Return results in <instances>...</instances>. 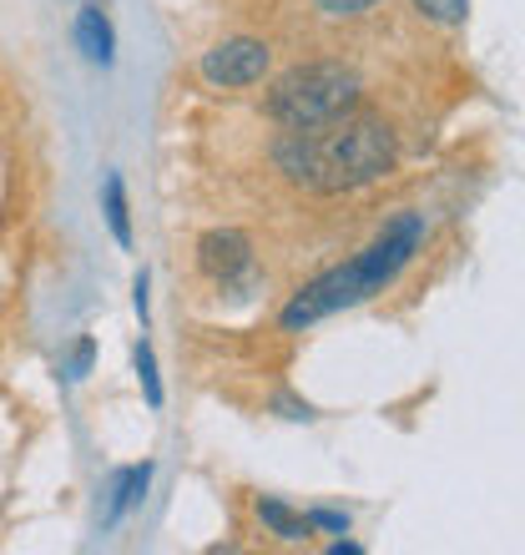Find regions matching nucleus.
I'll list each match as a JSON object with an SVG mask.
<instances>
[{
	"label": "nucleus",
	"mask_w": 525,
	"mask_h": 555,
	"mask_svg": "<svg viewBox=\"0 0 525 555\" xmlns=\"http://www.w3.org/2000/svg\"><path fill=\"white\" fill-rule=\"evenodd\" d=\"M268 66H273V51L258 36H228L213 51H203V81L218 91L258 87L262 76H268Z\"/></svg>",
	"instance_id": "nucleus-4"
},
{
	"label": "nucleus",
	"mask_w": 525,
	"mask_h": 555,
	"mask_svg": "<svg viewBox=\"0 0 525 555\" xmlns=\"http://www.w3.org/2000/svg\"><path fill=\"white\" fill-rule=\"evenodd\" d=\"M197 268L218 288H233L243 273H253V243L238 228H213V233L197 237Z\"/></svg>",
	"instance_id": "nucleus-5"
},
{
	"label": "nucleus",
	"mask_w": 525,
	"mask_h": 555,
	"mask_svg": "<svg viewBox=\"0 0 525 555\" xmlns=\"http://www.w3.org/2000/svg\"><path fill=\"white\" fill-rule=\"evenodd\" d=\"M91 359H97V344H91V338H76V349H72V359H66L61 374H66V379H81L91 369Z\"/></svg>",
	"instance_id": "nucleus-13"
},
{
	"label": "nucleus",
	"mask_w": 525,
	"mask_h": 555,
	"mask_svg": "<svg viewBox=\"0 0 525 555\" xmlns=\"http://www.w3.org/2000/svg\"><path fill=\"white\" fill-rule=\"evenodd\" d=\"M359 91L364 81L344 66V61H304L283 72L262 96V112L278 121V127H319V121H334L344 112L359 106Z\"/></svg>",
	"instance_id": "nucleus-3"
},
{
	"label": "nucleus",
	"mask_w": 525,
	"mask_h": 555,
	"mask_svg": "<svg viewBox=\"0 0 525 555\" xmlns=\"http://www.w3.org/2000/svg\"><path fill=\"white\" fill-rule=\"evenodd\" d=\"M102 207H106V222H112V237L121 248H131V212H127V188H121L117 172H106L102 182Z\"/></svg>",
	"instance_id": "nucleus-9"
},
{
	"label": "nucleus",
	"mask_w": 525,
	"mask_h": 555,
	"mask_svg": "<svg viewBox=\"0 0 525 555\" xmlns=\"http://www.w3.org/2000/svg\"><path fill=\"white\" fill-rule=\"evenodd\" d=\"M420 237H424V222L414 218V212H399L359 258L329 268V273H319L313 283H304V288L293 293L278 323H283L289 334H298V328L329 319L338 308H354V304H364V298H374V293H384L394 278H399V268L420 253Z\"/></svg>",
	"instance_id": "nucleus-2"
},
{
	"label": "nucleus",
	"mask_w": 525,
	"mask_h": 555,
	"mask_svg": "<svg viewBox=\"0 0 525 555\" xmlns=\"http://www.w3.org/2000/svg\"><path fill=\"white\" fill-rule=\"evenodd\" d=\"M424 21H435V26H465L470 15V0H409Z\"/></svg>",
	"instance_id": "nucleus-10"
},
{
	"label": "nucleus",
	"mask_w": 525,
	"mask_h": 555,
	"mask_svg": "<svg viewBox=\"0 0 525 555\" xmlns=\"http://www.w3.org/2000/svg\"><path fill=\"white\" fill-rule=\"evenodd\" d=\"M384 0H313V11L329 15V21H364V15H374Z\"/></svg>",
	"instance_id": "nucleus-12"
},
{
	"label": "nucleus",
	"mask_w": 525,
	"mask_h": 555,
	"mask_svg": "<svg viewBox=\"0 0 525 555\" xmlns=\"http://www.w3.org/2000/svg\"><path fill=\"white\" fill-rule=\"evenodd\" d=\"M146 485H152V465H127V469H117L112 475V500H106V526H117L121 515H131L137 505H142V495H146Z\"/></svg>",
	"instance_id": "nucleus-7"
},
{
	"label": "nucleus",
	"mask_w": 525,
	"mask_h": 555,
	"mask_svg": "<svg viewBox=\"0 0 525 555\" xmlns=\"http://www.w3.org/2000/svg\"><path fill=\"white\" fill-rule=\"evenodd\" d=\"M308 520H313V530H334V535L349 530V515H338V511H313Z\"/></svg>",
	"instance_id": "nucleus-14"
},
{
	"label": "nucleus",
	"mask_w": 525,
	"mask_h": 555,
	"mask_svg": "<svg viewBox=\"0 0 525 555\" xmlns=\"http://www.w3.org/2000/svg\"><path fill=\"white\" fill-rule=\"evenodd\" d=\"M131 293H137V319H142V328H146V273H137Z\"/></svg>",
	"instance_id": "nucleus-15"
},
{
	"label": "nucleus",
	"mask_w": 525,
	"mask_h": 555,
	"mask_svg": "<svg viewBox=\"0 0 525 555\" xmlns=\"http://www.w3.org/2000/svg\"><path fill=\"white\" fill-rule=\"evenodd\" d=\"M137 379H142V395L152 410H162V379H157V359H152V344H137Z\"/></svg>",
	"instance_id": "nucleus-11"
},
{
	"label": "nucleus",
	"mask_w": 525,
	"mask_h": 555,
	"mask_svg": "<svg viewBox=\"0 0 525 555\" xmlns=\"http://www.w3.org/2000/svg\"><path fill=\"white\" fill-rule=\"evenodd\" d=\"M399 157L389 121L364 117L359 106L319 127H283L273 142V167L308 192H349L384 177Z\"/></svg>",
	"instance_id": "nucleus-1"
},
{
	"label": "nucleus",
	"mask_w": 525,
	"mask_h": 555,
	"mask_svg": "<svg viewBox=\"0 0 525 555\" xmlns=\"http://www.w3.org/2000/svg\"><path fill=\"white\" fill-rule=\"evenodd\" d=\"M258 520H262V530L268 535H278V541H289V545H304L308 535H313V520L308 515H298V511H289L283 500H273V495H258Z\"/></svg>",
	"instance_id": "nucleus-8"
},
{
	"label": "nucleus",
	"mask_w": 525,
	"mask_h": 555,
	"mask_svg": "<svg viewBox=\"0 0 525 555\" xmlns=\"http://www.w3.org/2000/svg\"><path fill=\"white\" fill-rule=\"evenodd\" d=\"M76 46L91 66H112L117 56V36H112V21L102 15V5H81L76 11Z\"/></svg>",
	"instance_id": "nucleus-6"
}]
</instances>
